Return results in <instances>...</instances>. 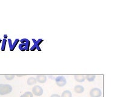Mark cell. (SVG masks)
<instances>
[{"mask_svg":"<svg viewBox=\"0 0 129 97\" xmlns=\"http://www.w3.org/2000/svg\"><path fill=\"white\" fill-rule=\"evenodd\" d=\"M12 91V87L10 84H0V95H4L9 94Z\"/></svg>","mask_w":129,"mask_h":97,"instance_id":"6da1fadb","label":"cell"},{"mask_svg":"<svg viewBox=\"0 0 129 97\" xmlns=\"http://www.w3.org/2000/svg\"><path fill=\"white\" fill-rule=\"evenodd\" d=\"M21 44L19 45V49L21 51H25V50H29L30 41L28 39L23 38L21 40Z\"/></svg>","mask_w":129,"mask_h":97,"instance_id":"7a4b0ae2","label":"cell"},{"mask_svg":"<svg viewBox=\"0 0 129 97\" xmlns=\"http://www.w3.org/2000/svg\"><path fill=\"white\" fill-rule=\"evenodd\" d=\"M56 84L59 87H63L67 84L66 78L63 76H58L55 78Z\"/></svg>","mask_w":129,"mask_h":97,"instance_id":"3957f363","label":"cell"},{"mask_svg":"<svg viewBox=\"0 0 129 97\" xmlns=\"http://www.w3.org/2000/svg\"><path fill=\"white\" fill-rule=\"evenodd\" d=\"M43 89L40 86H35L34 87L32 88V92L31 93H33V95H35V96H41L43 94Z\"/></svg>","mask_w":129,"mask_h":97,"instance_id":"277c9868","label":"cell"},{"mask_svg":"<svg viewBox=\"0 0 129 97\" xmlns=\"http://www.w3.org/2000/svg\"><path fill=\"white\" fill-rule=\"evenodd\" d=\"M90 96L91 97H101L102 91L99 88H93L90 92Z\"/></svg>","mask_w":129,"mask_h":97,"instance_id":"5b68a950","label":"cell"},{"mask_svg":"<svg viewBox=\"0 0 129 97\" xmlns=\"http://www.w3.org/2000/svg\"><path fill=\"white\" fill-rule=\"evenodd\" d=\"M32 41H34V46H32V47L30 49V50L33 51V50H35V49H37V50H41V49H40V44H41V43L43 41V39L41 38V39H39V40H35V39L33 38Z\"/></svg>","mask_w":129,"mask_h":97,"instance_id":"8992f818","label":"cell"},{"mask_svg":"<svg viewBox=\"0 0 129 97\" xmlns=\"http://www.w3.org/2000/svg\"><path fill=\"white\" fill-rule=\"evenodd\" d=\"M19 40V39L16 38L15 41L13 43L12 42V40L10 38L8 39V42H9V48H10V51H13L14 50V49H15L16 46H17V44H18Z\"/></svg>","mask_w":129,"mask_h":97,"instance_id":"52a82bcc","label":"cell"},{"mask_svg":"<svg viewBox=\"0 0 129 97\" xmlns=\"http://www.w3.org/2000/svg\"><path fill=\"white\" fill-rule=\"evenodd\" d=\"M36 80L37 81L38 83H41V84H44L47 81V77L46 75H37L36 77Z\"/></svg>","mask_w":129,"mask_h":97,"instance_id":"ba28073f","label":"cell"},{"mask_svg":"<svg viewBox=\"0 0 129 97\" xmlns=\"http://www.w3.org/2000/svg\"><path fill=\"white\" fill-rule=\"evenodd\" d=\"M74 90L76 93H82L84 91V88L81 85H76L74 88Z\"/></svg>","mask_w":129,"mask_h":97,"instance_id":"9c48e42d","label":"cell"},{"mask_svg":"<svg viewBox=\"0 0 129 97\" xmlns=\"http://www.w3.org/2000/svg\"><path fill=\"white\" fill-rule=\"evenodd\" d=\"M75 80H76V81L78 82V83H82L85 81V75H76L74 76Z\"/></svg>","mask_w":129,"mask_h":97,"instance_id":"30bf717a","label":"cell"},{"mask_svg":"<svg viewBox=\"0 0 129 97\" xmlns=\"http://www.w3.org/2000/svg\"><path fill=\"white\" fill-rule=\"evenodd\" d=\"M37 80H36V78L35 77H30L28 78L27 81V83L29 86H32V85L35 84L37 83Z\"/></svg>","mask_w":129,"mask_h":97,"instance_id":"8fae6325","label":"cell"},{"mask_svg":"<svg viewBox=\"0 0 129 97\" xmlns=\"http://www.w3.org/2000/svg\"><path fill=\"white\" fill-rule=\"evenodd\" d=\"M61 97H72V93L70 90H64L62 93Z\"/></svg>","mask_w":129,"mask_h":97,"instance_id":"7c38bea8","label":"cell"},{"mask_svg":"<svg viewBox=\"0 0 129 97\" xmlns=\"http://www.w3.org/2000/svg\"><path fill=\"white\" fill-rule=\"evenodd\" d=\"M85 79L89 82H93L95 79L96 76L94 75H87L85 76Z\"/></svg>","mask_w":129,"mask_h":97,"instance_id":"4fadbf2b","label":"cell"},{"mask_svg":"<svg viewBox=\"0 0 129 97\" xmlns=\"http://www.w3.org/2000/svg\"><path fill=\"white\" fill-rule=\"evenodd\" d=\"M20 97H34V95L30 92H26L22 94Z\"/></svg>","mask_w":129,"mask_h":97,"instance_id":"5bb4252c","label":"cell"},{"mask_svg":"<svg viewBox=\"0 0 129 97\" xmlns=\"http://www.w3.org/2000/svg\"><path fill=\"white\" fill-rule=\"evenodd\" d=\"M6 39L4 38L3 40V44H2V46H1V50L2 51H4L5 50V48H6Z\"/></svg>","mask_w":129,"mask_h":97,"instance_id":"9a60e30c","label":"cell"},{"mask_svg":"<svg viewBox=\"0 0 129 97\" xmlns=\"http://www.w3.org/2000/svg\"><path fill=\"white\" fill-rule=\"evenodd\" d=\"M5 78L7 80H12L15 78V75H5Z\"/></svg>","mask_w":129,"mask_h":97,"instance_id":"2e32d148","label":"cell"},{"mask_svg":"<svg viewBox=\"0 0 129 97\" xmlns=\"http://www.w3.org/2000/svg\"><path fill=\"white\" fill-rule=\"evenodd\" d=\"M50 97H61L58 94H53L50 96Z\"/></svg>","mask_w":129,"mask_h":97,"instance_id":"e0dca14e","label":"cell"},{"mask_svg":"<svg viewBox=\"0 0 129 97\" xmlns=\"http://www.w3.org/2000/svg\"><path fill=\"white\" fill-rule=\"evenodd\" d=\"M1 39H0V43H1Z\"/></svg>","mask_w":129,"mask_h":97,"instance_id":"ac0fdd59","label":"cell"}]
</instances>
